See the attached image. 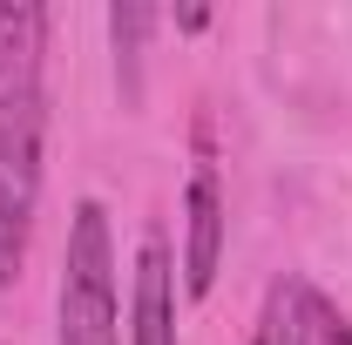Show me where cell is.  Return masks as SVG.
Wrapping results in <instances>:
<instances>
[{
    "label": "cell",
    "mask_w": 352,
    "mask_h": 345,
    "mask_svg": "<svg viewBox=\"0 0 352 345\" xmlns=\"http://www.w3.org/2000/svg\"><path fill=\"white\" fill-rule=\"evenodd\" d=\"M41 47H47V7L0 0V88L41 82Z\"/></svg>",
    "instance_id": "5b68a950"
},
{
    "label": "cell",
    "mask_w": 352,
    "mask_h": 345,
    "mask_svg": "<svg viewBox=\"0 0 352 345\" xmlns=\"http://www.w3.org/2000/svg\"><path fill=\"white\" fill-rule=\"evenodd\" d=\"M41 170H47V88L7 82L0 88V291L21 285L34 210H41Z\"/></svg>",
    "instance_id": "6da1fadb"
},
{
    "label": "cell",
    "mask_w": 352,
    "mask_h": 345,
    "mask_svg": "<svg viewBox=\"0 0 352 345\" xmlns=\"http://www.w3.org/2000/svg\"><path fill=\"white\" fill-rule=\"evenodd\" d=\"M223 264V183L210 163V129H197V170L183 183V291L210 298Z\"/></svg>",
    "instance_id": "3957f363"
},
{
    "label": "cell",
    "mask_w": 352,
    "mask_h": 345,
    "mask_svg": "<svg viewBox=\"0 0 352 345\" xmlns=\"http://www.w3.org/2000/svg\"><path fill=\"white\" fill-rule=\"evenodd\" d=\"M311 345H352V318L325 291H311Z\"/></svg>",
    "instance_id": "ba28073f"
},
{
    "label": "cell",
    "mask_w": 352,
    "mask_h": 345,
    "mask_svg": "<svg viewBox=\"0 0 352 345\" xmlns=\"http://www.w3.org/2000/svg\"><path fill=\"white\" fill-rule=\"evenodd\" d=\"M122 304H116V237L109 210L82 197L68 216L61 251V291H54V345H122Z\"/></svg>",
    "instance_id": "7a4b0ae2"
},
{
    "label": "cell",
    "mask_w": 352,
    "mask_h": 345,
    "mask_svg": "<svg viewBox=\"0 0 352 345\" xmlns=\"http://www.w3.org/2000/svg\"><path fill=\"white\" fill-rule=\"evenodd\" d=\"M129 345H176V271L163 230L135 244V291H129Z\"/></svg>",
    "instance_id": "277c9868"
},
{
    "label": "cell",
    "mask_w": 352,
    "mask_h": 345,
    "mask_svg": "<svg viewBox=\"0 0 352 345\" xmlns=\"http://www.w3.org/2000/svg\"><path fill=\"white\" fill-rule=\"evenodd\" d=\"M251 345H311V285L305 278H278V285L264 291Z\"/></svg>",
    "instance_id": "8992f818"
},
{
    "label": "cell",
    "mask_w": 352,
    "mask_h": 345,
    "mask_svg": "<svg viewBox=\"0 0 352 345\" xmlns=\"http://www.w3.org/2000/svg\"><path fill=\"white\" fill-rule=\"evenodd\" d=\"M156 27V14L149 7H135V0H116L109 7V41H116V82H122V102H142V34Z\"/></svg>",
    "instance_id": "52a82bcc"
}]
</instances>
